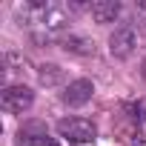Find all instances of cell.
I'll list each match as a JSON object with an SVG mask.
<instances>
[{"label": "cell", "instance_id": "6da1fadb", "mask_svg": "<svg viewBox=\"0 0 146 146\" xmlns=\"http://www.w3.org/2000/svg\"><path fill=\"white\" fill-rule=\"evenodd\" d=\"M57 135L69 137L72 143H89L95 140V123L86 117H63L57 120Z\"/></svg>", "mask_w": 146, "mask_h": 146}, {"label": "cell", "instance_id": "7a4b0ae2", "mask_svg": "<svg viewBox=\"0 0 146 146\" xmlns=\"http://www.w3.org/2000/svg\"><path fill=\"white\" fill-rule=\"evenodd\" d=\"M32 103H35V92L29 86H6L0 95V106L9 115H23Z\"/></svg>", "mask_w": 146, "mask_h": 146}, {"label": "cell", "instance_id": "3957f363", "mask_svg": "<svg viewBox=\"0 0 146 146\" xmlns=\"http://www.w3.org/2000/svg\"><path fill=\"white\" fill-rule=\"evenodd\" d=\"M135 46H137V35H135L132 26H120V29H115L112 37H109V52H112V57H117V60H126V57L135 52Z\"/></svg>", "mask_w": 146, "mask_h": 146}, {"label": "cell", "instance_id": "277c9868", "mask_svg": "<svg viewBox=\"0 0 146 146\" xmlns=\"http://www.w3.org/2000/svg\"><path fill=\"white\" fill-rule=\"evenodd\" d=\"M92 92H95V83L86 80V78H78V80H72L66 89H63V103L66 106H83L92 100Z\"/></svg>", "mask_w": 146, "mask_h": 146}, {"label": "cell", "instance_id": "5b68a950", "mask_svg": "<svg viewBox=\"0 0 146 146\" xmlns=\"http://www.w3.org/2000/svg\"><path fill=\"white\" fill-rule=\"evenodd\" d=\"M17 143H20V146H46V143H49V137H46V126H43L40 120H29V123H23L20 132H17Z\"/></svg>", "mask_w": 146, "mask_h": 146}, {"label": "cell", "instance_id": "8992f818", "mask_svg": "<svg viewBox=\"0 0 146 146\" xmlns=\"http://www.w3.org/2000/svg\"><path fill=\"white\" fill-rule=\"evenodd\" d=\"M89 9H92L95 23H115L117 15H120V3L117 0H95Z\"/></svg>", "mask_w": 146, "mask_h": 146}, {"label": "cell", "instance_id": "52a82bcc", "mask_svg": "<svg viewBox=\"0 0 146 146\" xmlns=\"http://www.w3.org/2000/svg\"><path fill=\"white\" fill-rule=\"evenodd\" d=\"M63 49L72 52V54H92V52H95V43L86 40V37H75V35H69V37H63Z\"/></svg>", "mask_w": 146, "mask_h": 146}, {"label": "cell", "instance_id": "ba28073f", "mask_svg": "<svg viewBox=\"0 0 146 146\" xmlns=\"http://www.w3.org/2000/svg\"><path fill=\"white\" fill-rule=\"evenodd\" d=\"M40 83L43 86H57L60 80H63V69L60 66H54V63H46V66H40Z\"/></svg>", "mask_w": 146, "mask_h": 146}, {"label": "cell", "instance_id": "9c48e42d", "mask_svg": "<svg viewBox=\"0 0 146 146\" xmlns=\"http://www.w3.org/2000/svg\"><path fill=\"white\" fill-rule=\"evenodd\" d=\"M46 146H60V143H57V140H49V143H46Z\"/></svg>", "mask_w": 146, "mask_h": 146}]
</instances>
